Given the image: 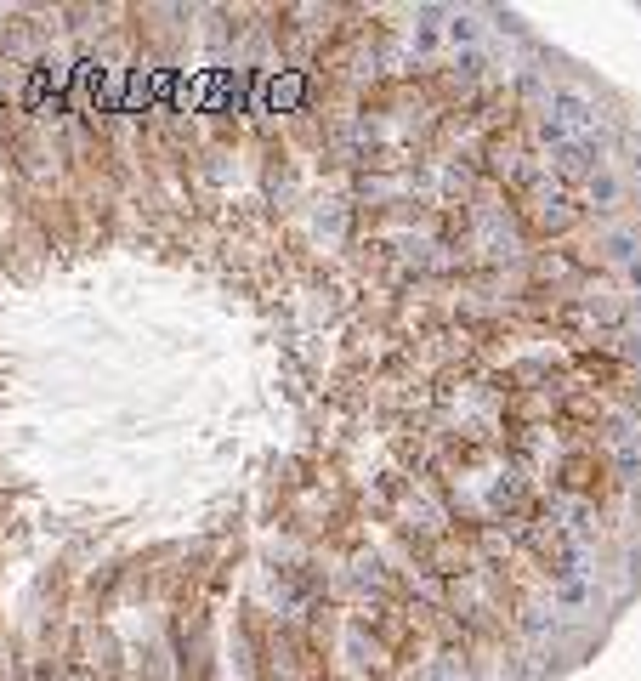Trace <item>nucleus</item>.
Returning <instances> with one entry per match:
<instances>
[{
	"instance_id": "f257e3e1",
	"label": "nucleus",
	"mask_w": 641,
	"mask_h": 681,
	"mask_svg": "<svg viewBox=\"0 0 641 681\" xmlns=\"http://www.w3.org/2000/svg\"><path fill=\"white\" fill-rule=\"evenodd\" d=\"M551 120L562 125V131H585V125H596V103H590L579 86H551Z\"/></svg>"
},
{
	"instance_id": "f03ea898",
	"label": "nucleus",
	"mask_w": 641,
	"mask_h": 681,
	"mask_svg": "<svg viewBox=\"0 0 641 681\" xmlns=\"http://www.w3.org/2000/svg\"><path fill=\"white\" fill-rule=\"evenodd\" d=\"M443 35L454 40V46H466V52H477V40H483V23L471 18V12H449V29Z\"/></svg>"
},
{
	"instance_id": "7ed1b4c3",
	"label": "nucleus",
	"mask_w": 641,
	"mask_h": 681,
	"mask_svg": "<svg viewBox=\"0 0 641 681\" xmlns=\"http://www.w3.org/2000/svg\"><path fill=\"white\" fill-rule=\"evenodd\" d=\"M590 205H596V210H619V176H613V171L590 176Z\"/></svg>"
},
{
	"instance_id": "20e7f679",
	"label": "nucleus",
	"mask_w": 641,
	"mask_h": 681,
	"mask_svg": "<svg viewBox=\"0 0 641 681\" xmlns=\"http://www.w3.org/2000/svg\"><path fill=\"white\" fill-rule=\"evenodd\" d=\"M607 256H613L619 267H630L641 256V239L636 233H624V227H613V233H607Z\"/></svg>"
},
{
	"instance_id": "39448f33",
	"label": "nucleus",
	"mask_w": 641,
	"mask_h": 681,
	"mask_svg": "<svg viewBox=\"0 0 641 681\" xmlns=\"http://www.w3.org/2000/svg\"><path fill=\"white\" fill-rule=\"evenodd\" d=\"M556 602H562V608H585L590 585H585V579H562V585H556Z\"/></svg>"
},
{
	"instance_id": "423d86ee",
	"label": "nucleus",
	"mask_w": 641,
	"mask_h": 681,
	"mask_svg": "<svg viewBox=\"0 0 641 681\" xmlns=\"http://www.w3.org/2000/svg\"><path fill=\"white\" fill-rule=\"evenodd\" d=\"M522 630H528V636H545V630H551V619H545V613H528V619H522Z\"/></svg>"
},
{
	"instance_id": "0eeeda50",
	"label": "nucleus",
	"mask_w": 641,
	"mask_h": 681,
	"mask_svg": "<svg viewBox=\"0 0 641 681\" xmlns=\"http://www.w3.org/2000/svg\"><path fill=\"white\" fill-rule=\"evenodd\" d=\"M624 279H630V284H636V290H641V256H636V262H630V267H624Z\"/></svg>"
},
{
	"instance_id": "6e6552de",
	"label": "nucleus",
	"mask_w": 641,
	"mask_h": 681,
	"mask_svg": "<svg viewBox=\"0 0 641 681\" xmlns=\"http://www.w3.org/2000/svg\"><path fill=\"white\" fill-rule=\"evenodd\" d=\"M636 313H641V301H636Z\"/></svg>"
},
{
	"instance_id": "1a4fd4ad",
	"label": "nucleus",
	"mask_w": 641,
	"mask_h": 681,
	"mask_svg": "<svg viewBox=\"0 0 641 681\" xmlns=\"http://www.w3.org/2000/svg\"><path fill=\"white\" fill-rule=\"evenodd\" d=\"M483 681H494V676H483Z\"/></svg>"
}]
</instances>
